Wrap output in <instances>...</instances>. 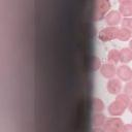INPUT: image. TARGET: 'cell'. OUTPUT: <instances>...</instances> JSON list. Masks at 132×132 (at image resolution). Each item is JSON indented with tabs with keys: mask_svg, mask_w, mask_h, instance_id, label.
<instances>
[{
	"mask_svg": "<svg viewBox=\"0 0 132 132\" xmlns=\"http://www.w3.org/2000/svg\"><path fill=\"white\" fill-rule=\"evenodd\" d=\"M110 8V3L107 0H97L95 2V7H94V12H93V19L95 21L101 20L105 18L106 12Z\"/></svg>",
	"mask_w": 132,
	"mask_h": 132,
	"instance_id": "6da1fadb",
	"label": "cell"
},
{
	"mask_svg": "<svg viewBox=\"0 0 132 132\" xmlns=\"http://www.w3.org/2000/svg\"><path fill=\"white\" fill-rule=\"evenodd\" d=\"M123 125V121L120 118L113 117L105 120L102 128L105 130V132H119Z\"/></svg>",
	"mask_w": 132,
	"mask_h": 132,
	"instance_id": "7a4b0ae2",
	"label": "cell"
},
{
	"mask_svg": "<svg viewBox=\"0 0 132 132\" xmlns=\"http://www.w3.org/2000/svg\"><path fill=\"white\" fill-rule=\"evenodd\" d=\"M118 31H119V28L118 27H106V28H103L99 34H98V38L101 40V41H110L114 38H117V35H118Z\"/></svg>",
	"mask_w": 132,
	"mask_h": 132,
	"instance_id": "3957f363",
	"label": "cell"
},
{
	"mask_svg": "<svg viewBox=\"0 0 132 132\" xmlns=\"http://www.w3.org/2000/svg\"><path fill=\"white\" fill-rule=\"evenodd\" d=\"M116 74L119 76L120 80H124V81H130L132 79V70L129 66L123 64L121 66H119L117 68V72Z\"/></svg>",
	"mask_w": 132,
	"mask_h": 132,
	"instance_id": "277c9868",
	"label": "cell"
},
{
	"mask_svg": "<svg viewBox=\"0 0 132 132\" xmlns=\"http://www.w3.org/2000/svg\"><path fill=\"white\" fill-rule=\"evenodd\" d=\"M121 22V13L117 10H110L105 15V23L109 25V27H117V25Z\"/></svg>",
	"mask_w": 132,
	"mask_h": 132,
	"instance_id": "5b68a950",
	"label": "cell"
},
{
	"mask_svg": "<svg viewBox=\"0 0 132 132\" xmlns=\"http://www.w3.org/2000/svg\"><path fill=\"white\" fill-rule=\"evenodd\" d=\"M120 13L126 18L132 15V1L131 0H122L119 3Z\"/></svg>",
	"mask_w": 132,
	"mask_h": 132,
	"instance_id": "8992f818",
	"label": "cell"
},
{
	"mask_svg": "<svg viewBox=\"0 0 132 132\" xmlns=\"http://www.w3.org/2000/svg\"><path fill=\"white\" fill-rule=\"evenodd\" d=\"M100 72L101 74L106 77V78H113V76L116 75V72H117V69L114 68V66L110 63H104L103 65H101L100 67Z\"/></svg>",
	"mask_w": 132,
	"mask_h": 132,
	"instance_id": "52a82bcc",
	"label": "cell"
},
{
	"mask_svg": "<svg viewBox=\"0 0 132 132\" xmlns=\"http://www.w3.org/2000/svg\"><path fill=\"white\" fill-rule=\"evenodd\" d=\"M125 109H126V107L124 105H122L120 102H118L117 100L112 101L108 106V112L110 116H113V117L121 116L125 111Z\"/></svg>",
	"mask_w": 132,
	"mask_h": 132,
	"instance_id": "ba28073f",
	"label": "cell"
},
{
	"mask_svg": "<svg viewBox=\"0 0 132 132\" xmlns=\"http://www.w3.org/2000/svg\"><path fill=\"white\" fill-rule=\"evenodd\" d=\"M106 89L110 94H119L122 90V84L119 78H110L106 85Z\"/></svg>",
	"mask_w": 132,
	"mask_h": 132,
	"instance_id": "9c48e42d",
	"label": "cell"
},
{
	"mask_svg": "<svg viewBox=\"0 0 132 132\" xmlns=\"http://www.w3.org/2000/svg\"><path fill=\"white\" fill-rule=\"evenodd\" d=\"M132 60V51L129 47H124L120 51V61L122 63H128Z\"/></svg>",
	"mask_w": 132,
	"mask_h": 132,
	"instance_id": "30bf717a",
	"label": "cell"
},
{
	"mask_svg": "<svg viewBox=\"0 0 132 132\" xmlns=\"http://www.w3.org/2000/svg\"><path fill=\"white\" fill-rule=\"evenodd\" d=\"M105 117L102 112H98V113H95L92 118V125L94 127H102L104 122H105Z\"/></svg>",
	"mask_w": 132,
	"mask_h": 132,
	"instance_id": "8fae6325",
	"label": "cell"
},
{
	"mask_svg": "<svg viewBox=\"0 0 132 132\" xmlns=\"http://www.w3.org/2000/svg\"><path fill=\"white\" fill-rule=\"evenodd\" d=\"M92 109L95 111V113L102 112L104 109V103L100 98H93L92 99Z\"/></svg>",
	"mask_w": 132,
	"mask_h": 132,
	"instance_id": "7c38bea8",
	"label": "cell"
},
{
	"mask_svg": "<svg viewBox=\"0 0 132 132\" xmlns=\"http://www.w3.org/2000/svg\"><path fill=\"white\" fill-rule=\"evenodd\" d=\"M107 61L112 65L117 64L120 61V52L117 50H110L107 54Z\"/></svg>",
	"mask_w": 132,
	"mask_h": 132,
	"instance_id": "4fadbf2b",
	"label": "cell"
},
{
	"mask_svg": "<svg viewBox=\"0 0 132 132\" xmlns=\"http://www.w3.org/2000/svg\"><path fill=\"white\" fill-rule=\"evenodd\" d=\"M117 38L121 41H127L131 38V32L123 29V28H119V31H118V35H117Z\"/></svg>",
	"mask_w": 132,
	"mask_h": 132,
	"instance_id": "5bb4252c",
	"label": "cell"
},
{
	"mask_svg": "<svg viewBox=\"0 0 132 132\" xmlns=\"http://www.w3.org/2000/svg\"><path fill=\"white\" fill-rule=\"evenodd\" d=\"M116 100H117L118 102H120L122 105H124L125 107H128V105H129V103H130V98H129L126 94H124V93L118 94Z\"/></svg>",
	"mask_w": 132,
	"mask_h": 132,
	"instance_id": "9a60e30c",
	"label": "cell"
},
{
	"mask_svg": "<svg viewBox=\"0 0 132 132\" xmlns=\"http://www.w3.org/2000/svg\"><path fill=\"white\" fill-rule=\"evenodd\" d=\"M100 67H101L100 59L97 58V57H91V59H90V68L93 71H95V70H98Z\"/></svg>",
	"mask_w": 132,
	"mask_h": 132,
	"instance_id": "2e32d148",
	"label": "cell"
},
{
	"mask_svg": "<svg viewBox=\"0 0 132 132\" xmlns=\"http://www.w3.org/2000/svg\"><path fill=\"white\" fill-rule=\"evenodd\" d=\"M122 28L132 33V18H124L121 22Z\"/></svg>",
	"mask_w": 132,
	"mask_h": 132,
	"instance_id": "e0dca14e",
	"label": "cell"
},
{
	"mask_svg": "<svg viewBox=\"0 0 132 132\" xmlns=\"http://www.w3.org/2000/svg\"><path fill=\"white\" fill-rule=\"evenodd\" d=\"M124 94H126L130 99L132 98V81H128L124 87Z\"/></svg>",
	"mask_w": 132,
	"mask_h": 132,
	"instance_id": "ac0fdd59",
	"label": "cell"
},
{
	"mask_svg": "<svg viewBox=\"0 0 132 132\" xmlns=\"http://www.w3.org/2000/svg\"><path fill=\"white\" fill-rule=\"evenodd\" d=\"M119 132H132V124L123 125Z\"/></svg>",
	"mask_w": 132,
	"mask_h": 132,
	"instance_id": "d6986e66",
	"label": "cell"
},
{
	"mask_svg": "<svg viewBox=\"0 0 132 132\" xmlns=\"http://www.w3.org/2000/svg\"><path fill=\"white\" fill-rule=\"evenodd\" d=\"M92 132H105V130L103 128H101V127H94Z\"/></svg>",
	"mask_w": 132,
	"mask_h": 132,
	"instance_id": "ffe728a7",
	"label": "cell"
},
{
	"mask_svg": "<svg viewBox=\"0 0 132 132\" xmlns=\"http://www.w3.org/2000/svg\"><path fill=\"white\" fill-rule=\"evenodd\" d=\"M128 107H129V110H130V112L132 113V101H130V103H129Z\"/></svg>",
	"mask_w": 132,
	"mask_h": 132,
	"instance_id": "44dd1931",
	"label": "cell"
},
{
	"mask_svg": "<svg viewBox=\"0 0 132 132\" xmlns=\"http://www.w3.org/2000/svg\"><path fill=\"white\" fill-rule=\"evenodd\" d=\"M129 48L132 51V38L130 39V41H129Z\"/></svg>",
	"mask_w": 132,
	"mask_h": 132,
	"instance_id": "7402d4cb",
	"label": "cell"
},
{
	"mask_svg": "<svg viewBox=\"0 0 132 132\" xmlns=\"http://www.w3.org/2000/svg\"><path fill=\"white\" fill-rule=\"evenodd\" d=\"M131 124H132V122H131Z\"/></svg>",
	"mask_w": 132,
	"mask_h": 132,
	"instance_id": "603a6c76",
	"label": "cell"
}]
</instances>
